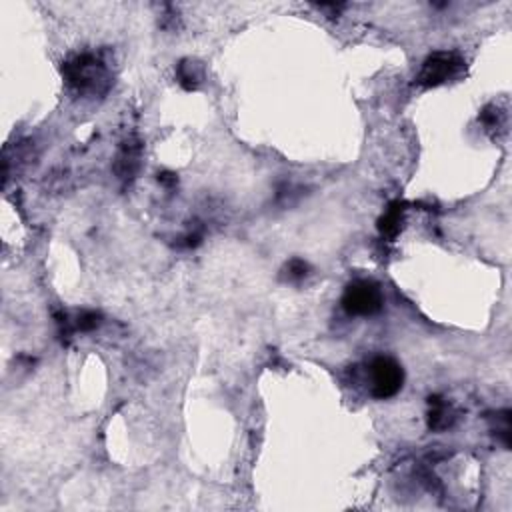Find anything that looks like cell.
Listing matches in <instances>:
<instances>
[{
    "label": "cell",
    "mask_w": 512,
    "mask_h": 512,
    "mask_svg": "<svg viewBox=\"0 0 512 512\" xmlns=\"http://www.w3.org/2000/svg\"><path fill=\"white\" fill-rule=\"evenodd\" d=\"M65 77L78 92H99L107 85V68L97 56L78 55L65 65Z\"/></svg>",
    "instance_id": "1"
},
{
    "label": "cell",
    "mask_w": 512,
    "mask_h": 512,
    "mask_svg": "<svg viewBox=\"0 0 512 512\" xmlns=\"http://www.w3.org/2000/svg\"><path fill=\"white\" fill-rule=\"evenodd\" d=\"M384 306L381 286L372 280H354L344 288L342 295V308L350 316H374L378 315Z\"/></svg>",
    "instance_id": "2"
},
{
    "label": "cell",
    "mask_w": 512,
    "mask_h": 512,
    "mask_svg": "<svg viewBox=\"0 0 512 512\" xmlns=\"http://www.w3.org/2000/svg\"><path fill=\"white\" fill-rule=\"evenodd\" d=\"M403 366L391 356H376L371 362V393L378 401L393 398L403 388Z\"/></svg>",
    "instance_id": "3"
},
{
    "label": "cell",
    "mask_w": 512,
    "mask_h": 512,
    "mask_svg": "<svg viewBox=\"0 0 512 512\" xmlns=\"http://www.w3.org/2000/svg\"><path fill=\"white\" fill-rule=\"evenodd\" d=\"M464 68V60L457 53H435L425 60L423 70L418 75L420 87H438L454 78Z\"/></svg>",
    "instance_id": "4"
},
{
    "label": "cell",
    "mask_w": 512,
    "mask_h": 512,
    "mask_svg": "<svg viewBox=\"0 0 512 512\" xmlns=\"http://www.w3.org/2000/svg\"><path fill=\"white\" fill-rule=\"evenodd\" d=\"M404 222V205L403 202H393L388 210L382 214V218L378 220V230L384 239L393 240L401 229H403Z\"/></svg>",
    "instance_id": "5"
},
{
    "label": "cell",
    "mask_w": 512,
    "mask_h": 512,
    "mask_svg": "<svg viewBox=\"0 0 512 512\" xmlns=\"http://www.w3.org/2000/svg\"><path fill=\"white\" fill-rule=\"evenodd\" d=\"M454 420V414L440 396H430V418H428V425L432 430H445L448 426L452 425Z\"/></svg>",
    "instance_id": "6"
},
{
    "label": "cell",
    "mask_w": 512,
    "mask_h": 512,
    "mask_svg": "<svg viewBox=\"0 0 512 512\" xmlns=\"http://www.w3.org/2000/svg\"><path fill=\"white\" fill-rule=\"evenodd\" d=\"M138 158H141V148L136 144H124L122 153L119 154V160H116V173L122 178L132 176L138 168Z\"/></svg>",
    "instance_id": "7"
},
{
    "label": "cell",
    "mask_w": 512,
    "mask_h": 512,
    "mask_svg": "<svg viewBox=\"0 0 512 512\" xmlns=\"http://www.w3.org/2000/svg\"><path fill=\"white\" fill-rule=\"evenodd\" d=\"M178 80L186 90H195L200 82V72H198V66L190 60H183L178 65Z\"/></svg>",
    "instance_id": "8"
},
{
    "label": "cell",
    "mask_w": 512,
    "mask_h": 512,
    "mask_svg": "<svg viewBox=\"0 0 512 512\" xmlns=\"http://www.w3.org/2000/svg\"><path fill=\"white\" fill-rule=\"evenodd\" d=\"M100 322H102V316H100L99 312H94V310H85V312L78 315L77 328L78 330H82V332H90V330L99 328Z\"/></svg>",
    "instance_id": "9"
},
{
    "label": "cell",
    "mask_w": 512,
    "mask_h": 512,
    "mask_svg": "<svg viewBox=\"0 0 512 512\" xmlns=\"http://www.w3.org/2000/svg\"><path fill=\"white\" fill-rule=\"evenodd\" d=\"M308 271H310V266H308L305 261H300V258H293V261L286 264V274H288V278L295 280V283L306 278Z\"/></svg>",
    "instance_id": "10"
},
{
    "label": "cell",
    "mask_w": 512,
    "mask_h": 512,
    "mask_svg": "<svg viewBox=\"0 0 512 512\" xmlns=\"http://www.w3.org/2000/svg\"><path fill=\"white\" fill-rule=\"evenodd\" d=\"M480 120L486 124V126H501V112L496 107H486V109L482 110V114H480Z\"/></svg>",
    "instance_id": "11"
},
{
    "label": "cell",
    "mask_w": 512,
    "mask_h": 512,
    "mask_svg": "<svg viewBox=\"0 0 512 512\" xmlns=\"http://www.w3.org/2000/svg\"><path fill=\"white\" fill-rule=\"evenodd\" d=\"M158 183H163L164 186H175L178 183V178L173 173H160L158 175Z\"/></svg>",
    "instance_id": "12"
}]
</instances>
